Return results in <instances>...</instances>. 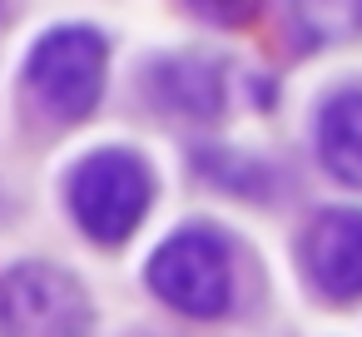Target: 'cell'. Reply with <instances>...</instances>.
Instances as JSON below:
<instances>
[{
	"mask_svg": "<svg viewBox=\"0 0 362 337\" xmlns=\"http://www.w3.org/2000/svg\"><path fill=\"white\" fill-rule=\"evenodd\" d=\"M154 169L139 149L129 144H105L90 149L85 159L70 164L65 174V208L75 218V228L100 243V248H119L154 203Z\"/></svg>",
	"mask_w": 362,
	"mask_h": 337,
	"instance_id": "obj_1",
	"label": "cell"
},
{
	"mask_svg": "<svg viewBox=\"0 0 362 337\" xmlns=\"http://www.w3.org/2000/svg\"><path fill=\"white\" fill-rule=\"evenodd\" d=\"M105 75H110V40L85 20L50 25L45 35H35L25 55V95L55 124H80L85 114H95Z\"/></svg>",
	"mask_w": 362,
	"mask_h": 337,
	"instance_id": "obj_2",
	"label": "cell"
},
{
	"mask_svg": "<svg viewBox=\"0 0 362 337\" xmlns=\"http://www.w3.org/2000/svg\"><path fill=\"white\" fill-rule=\"evenodd\" d=\"M149 292L194 317V322H214L233 307V248L228 233L214 223H184L174 228L144 263Z\"/></svg>",
	"mask_w": 362,
	"mask_h": 337,
	"instance_id": "obj_3",
	"label": "cell"
},
{
	"mask_svg": "<svg viewBox=\"0 0 362 337\" xmlns=\"http://www.w3.org/2000/svg\"><path fill=\"white\" fill-rule=\"evenodd\" d=\"M95 302L85 283L50 263L21 258L0 273V337H90Z\"/></svg>",
	"mask_w": 362,
	"mask_h": 337,
	"instance_id": "obj_4",
	"label": "cell"
},
{
	"mask_svg": "<svg viewBox=\"0 0 362 337\" xmlns=\"http://www.w3.org/2000/svg\"><path fill=\"white\" fill-rule=\"evenodd\" d=\"M298 263L313 292H322L327 302H357L362 297V208L352 203L317 208L303 223Z\"/></svg>",
	"mask_w": 362,
	"mask_h": 337,
	"instance_id": "obj_5",
	"label": "cell"
},
{
	"mask_svg": "<svg viewBox=\"0 0 362 337\" xmlns=\"http://www.w3.org/2000/svg\"><path fill=\"white\" fill-rule=\"evenodd\" d=\"M144 90L149 105L189 119V124H214L228 110V85H223V65L214 55L199 50H169V55H149L144 60Z\"/></svg>",
	"mask_w": 362,
	"mask_h": 337,
	"instance_id": "obj_6",
	"label": "cell"
},
{
	"mask_svg": "<svg viewBox=\"0 0 362 337\" xmlns=\"http://www.w3.org/2000/svg\"><path fill=\"white\" fill-rule=\"evenodd\" d=\"M317 159L332 179L362 189V90H332L317 105Z\"/></svg>",
	"mask_w": 362,
	"mask_h": 337,
	"instance_id": "obj_7",
	"label": "cell"
}]
</instances>
